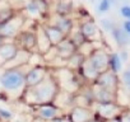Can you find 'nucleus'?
Returning <instances> with one entry per match:
<instances>
[{
  "label": "nucleus",
  "mask_w": 130,
  "mask_h": 122,
  "mask_svg": "<svg viewBox=\"0 0 130 122\" xmlns=\"http://www.w3.org/2000/svg\"><path fill=\"white\" fill-rule=\"evenodd\" d=\"M59 90L60 89L57 83L51 76V74H48L40 84L31 88H26L21 98L26 102V104L35 107L40 104L52 103Z\"/></svg>",
  "instance_id": "f257e3e1"
},
{
  "label": "nucleus",
  "mask_w": 130,
  "mask_h": 122,
  "mask_svg": "<svg viewBox=\"0 0 130 122\" xmlns=\"http://www.w3.org/2000/svg\"><path fill=\"white\" fill-rule=\"evenodd\" d=\"M27 65H23L21 68H14V69H4L3 73H0V90L3 94L7 95H13L14 98H21L24 89H26V73L29 70L26 68Z\"/></svg>",
  "instance_id": "f03ea898"
},
{
  "label": "nucleus",
  "mask_w": 130,
  "mask_h": 122,
  "mask_svg": "<svg viewBox=\"0 0 130 122\" xmlns=\"http://www.w3.org/2000/svg\"><path fill=\"white\" fill-rule=\"evenodd\" d=\"M24 22H26V17L23 15V13L15 14L8 22L0 24V36L4 38V41L5 39H15V37L23 29Z\"/></svg>",
  "instance_id": "7ed1b4c3"
},
{
  "label": "nucleus",
  "mask_w": 130,
  "mask_h": 122,
  "mask_svg": "<svg viewBox=\"0 0 130 122\" xmlns=\"http://www.w3.org/2000/svg\"><path fill=\"white\" fill-rule=\"evenodd\" d=\"M91 109L94 117H97L101 121H106V119L116 118L121 113L124 107L119 106L117 103H94L91 107Z\"/></svg>",
  "instance_id": "20e7f679"
},
{
  "label": "nucleus",
  "mask_w": 130,
  "mask_h": 122,
  "mask_svg": "<svg viewBox=\"0 0 130 122\" xmlns=\"http://www.w3.org/2000/svg\"><path fill=\"white\" fill-rule=\"evenodd\" d=\"M108 53L103 48H96L88 57L87 60L89 61V64L96 69L98 74L108 70Z\"/></svg>",
  "instance_id": "39448f33"
},
{
  "label": "nucleus",
  "mask_w": 130,
  "mask_h": 122,
  "mask_svg": "<svg viewBox=\"0 0 130 122\" xmlns=\"http://www.w3.org/2000/svg\"><path fill=\"white\" fill-rule=\"evenodd\" d=\"M33 108V112L36 114L37 118L47 122V121H51L59 116H62L65 113H62V111L55 106L54 103H46V104H40V106H35L32 107Z\"/></svg>",
  "instance_id": "423d86ee"
},
{
  "label": "nucleus",
  "mask_w": 130,
  "mask_h": 122,
  "mask_svg": "<svg viewBox=\"0 0 130 122\" xmlns=\"http://www.w3.org/2000/svg\"><path fill=\"white\" fill-rule=\"evenodd\" d=\"M92 84H96V85L102 87V88H105V89H107L110 92L116 93L117 89H119V85H120L119 75L112 73V71H110V70H106V71L101 73Z\"/></svg>",
  "instance_id": "0eeeda50"
},
{
  "label": "nucleus",
  "mask_w": 130,
  "mask_h": 122,
  "mask_svg": "<svg viewBox=\"0 0 130 122\" xmlns=\"http://www.w3.org/2000/svg\"><path fill=\"white\" fill-rule=\"evenodd\" d=\"M48 74L50 73H48L47 65H40V66L29 68V70L26 73V79H24L26 88H31V87L40 84Z\"/></svg>",
  "instance_id": "6e6552de"
},
{
  "label": "nucleus",
  "mask_w": 130,
  "mask_h": 122,
  "mask_svg": "<svg viewBox=\"0 0 130 122\" xmlns=\"http://www.w3.org/2000/svg\"><path fill=\"white\" fill-rule=\"evenodd\" d=\"M15 43L19 48L28 51V52H36V34L33 31H21L19 34L15 37Z\"/></svg>",
  "instance_id": "1a4fd4ad"
},
{
  "label": "nucleus",
  "mask_w": 130,
  "mask_h": 122,
  "mask_svg": "<svg viewBox=\"0 0 130 122\" xmlns=\"http://www.w3.org/2000/svg\"><path fill=\"white\" fill-rule=\"evenodd\" d=\"M94 103H116V93L110 92L96 84H91Z\"/></svg>",
  "instance_id": "9d476101"
},
{
  "label": "nucleus",
  "mask_w": 130,
  "mask_h": 122,
  "mask_svg": "<svg viewBox=\"0 0 130 122\" xmlns=\"http://www.w3.org/2000/svg\"><path fill=\"white\" fill-rule=\"evenodd\" d=\"M79 31H80V33L83 34V37H84L87 41L96 42V41H98V38H100L98 26H97V23H96L94 21H92V19L84 21V22L79 26Z\"/></svg>",
  "instance_id": "9b49d317"
},
{
  "label": "nucleus",
  "mask_w": 130,
  "mask_h": 122,
  "mask_svg": "<svg viewBox=\"0 0 130 122\" xmlns=\"http://www.w3.org/2000/svg\"><path fill=\"white\" fill-rule=\"evenodd\" d=\"M70 122H87L93 117V112L88 107H80V106H74L69 113L67 114Z\"/></svg>",
  "instance_id": "f8f14e48"
},
{
  "label": "nucleus",
  "mask_w": 130,
  "mask_h": 122,
  "mask_svg": "<svg viewBox=\"0 0 130 122\" xmlns=\"http://www.w3.org/2000/svg\"><path fill=\"white\" fill-rule=\"evenodd\" d=\"M19 47L17 46L15 42H5L0 46V69L4 68L9 61L17 55Z\"/></svg>",
  "instance_id": "ddd939ff"
},
{
  "label": "nucleus",
  "mask_w": 130,
  "mask_h": 122,
  "mask_svg": "<svg viewBox=\"0 0 130 122\" xmlns=\"http://www.w3.org/2000/svg\"><path fill=\"white\" fill-rule=\"evenodd\" d=\"M54 27H56L65 37H68L72 32V29L74 28V23H73V19H70L69 17H61V15H57V14H54L52 15V22L48 23Z\"/></svg>",
  "instance_id": "4468645a"
},
{
  "label": "nucleus",
  "mask_w": 130,
  "mask_h": 122,
  "mask_svg": "<svg viewBox=\"0 0 130 122\" xmlns=\"http://www.w3.org/2000/svg\"><path fill=\"white\" fill-rule=\"evenodd\" d=\"M56 51H57V57H60L61 60H68L75 51H77V47L73 45V42L68 38L65 37L62 38L56 46H55Z\"/></svg>",
  "instance_id": "2eb2a0df"
},
{
  "label": "nucleus",
  "mask_w": 130,
  "mask_h": 122,
  "mask_svg": "<svg viewBox=\"0 0 130 122\" xmlns=\"http://www.w3.org/2000/svg\"><path fill=\"white\" fill-rule=\"evenodd\" d=\"M35 34H36V52L43 55L50 47H51V43L43 31V27L42 24H38L36 27V31H35Z\"/></svg>",
  "instance_id": "dca6fc26"
},
{
  "label": "nucleus",
  "mask_w": 130,
  "mask_h": 122,
  "mask_svg": "<svg viewBox=\"0 0 130 122\" xmlns=\"http://www.w3.org/2000/svg\"><path fill=\"white\" fill-rule=\"evenodd\" d=\"M84 60H86V57L83 55H80L78 51H75L68 60H65V68L72 71H78L82 68Z\"/></svg>",
  "instance_id": "f3484780"
},
{
  "label": "nucleus",
  "mask_w": 130,
  "mask_h": 122,
  "mask_svg": "<svg viewBox=\"0 0 130 122\" xmlns=\"http://www.w3.org/2000/svg\"><path fill=\"white\" fill-rule=\"evenodd\" d=\"M42 27H43V31H45V33H46V36H47L51 46H56L62 38H65V36L56 27H54L51 24H47V26H43L42 24Z\"/></svg>",
  "instance_id": "a211bd4d"
},
{
  "label": "nucleus",
  "mask_w": 130,
  "mask_h": 122,
  "mask_svg": "<svg viewBox=\"0 0 130 122\" xmlns=\"http://www.w3.org/2000/svg\"><path fill=\"white\" fill-rule=\"evenodd\" d=\"M73 12V2L72 0H57L56 7H55V13L61 17H68Z\"/></svg>",
  "instance_id": "6ab92c4d"
},
{
  "label": "nucleus",
  "mask_w": 130,
  "mask_h": 122,
  "mask_svg": "<svg viewBox=\"0 0 130 122\" xmlns=\"http://www.w3.org/2000/svg\"><path fill=\"white\" fill-rule=\"evenodd\" d=\"M111 36H112V38L115 39V42L117 43L119 47L124 48V47H126V46L129 45V34H126L121 28L115 27V28L111 31Z\"/></svg>",
  "instance_id": "aec40b11"
},
{
  "label": "nucleus",
  "mask_w": 130,
  "mask_h": 122,
  "mask_svg": "<svg viewBox=\"0 0 130 122\" xmlns=\"http://www.w3.org/2000/svg\"><path fill=\"white\" fill-rule=\"evenodd\" d=\"M108 70L117 74L122 70V61L119 56L117 52H111L108 53Z\"/></svg>",
  "instance_id": "412c9836"
},
{
  "label": "nucleus",
  "mask_w": 130,
  "mask_h": 122,
  "mask_svg": "<svg viewBox=\"0 0 130 122\" xmlns=\"http://www.w3.org/2000/svg\"><path fill=\"white\" fill-rule=\"evenodd\" d=\"M23 12H26L27 17L31 18V19H37V18L42 17L40 10H38V8H37V5H36V3H35V0H29V2H27L24 4Z\"/></svg>",
  "instance_id": "4be33fe9"
},
{
  "label": "nucleus",
  "mask_w": 130,
  "mask_h": 122,
  "mask_svg": "<svg viewBox=\"0 0 130 122\" xmlns=\"http://www.w3.org/2000/svg\"><path fill=\"white\" fill-rule=\"evenodd\" d=\"M97 47H96V42H91V41H86L84 43H82L78 48H77V51L80 53V55H83L86 58L96 50Z\"/></svg>",
  "instance_id": "5701e85b"
},
{
  "label": "nucleus",
  "mask_w": 130,
  "mask_h": 122,
  "mask_svg": "<svg viewBox=\"0 0 130 122\" xmlns=\"http://www.w3.org/2000/svg\"><path fill=\"white\" fill-rule=\"evenodd\" d=\"M68 38L73 42V45H74L77 48H78L82 43H84V42L87 41V39L83 37V34L80 33L79 28H78V29H75V31H74V28H73V29H72V32H70V34L68 36Z\"/></svg>",
  "instance_id": "b1692460"
},
{
  "label": "nucleus",
  "mask_w": 130,
  "mask_h": 122,
  "mask_svg": "<svg viewBox=\"0 0 130 122\" xmlns=\"http://www.w3.org/2000/svg\"><path fill=\"white\" fill-rule=\"evenodd\" d=\"M15 15L14 13V9L10 8V7H5V8H2L0 9V24H3L5 22H8L10 18H13Z\"/></svg>",
  "instance_id": "393cba45"
},
{
  "label": "nucleus",
  "mask_w": 130,
  "mask_h": 122,
  "mask_svg": "<svg viewBox=\"0 0 130 122\" xmlns=\"http://www.w3.org/2000/svg\"><path fill=\"white\" fill-rule=\"evenodd\" d=\"M119 82L120 85L125 89H130V70H124L121 73V75L119 76Z\"/></svg>",
  "instance_id": "a878e982"
},
{
  "label": "nucleus",
  "mask_w": 130,
  "mask_h": 122,
  "mask_svg": "<svg viewBox=\"0 0 130 122\" xmlns=\"http://www.w3.org/2000/svg\"><path fill=\"white\" fill-rule=\"evenodd\" d=\"M13 112L10 109H7V108H3L0 107V121H4V122H9L12 118H13Z\"/></svg>",
  "instance_id": "bb28decb"
},
{
  "label": "nucleus",
  "mask_w": 130,
  "mask_h": 122,
  "mask_svg": "<svg viewBox=\"0 0 130 122\" xmlns=\"http://www.w3.org/2000/svg\"><path fill=\"white\" fill-rule=\"evenodd\" d=\"M35 3H36L41 15H46L48 13V4H47L46 0H35Z\"/></svg>",
  "instance_id": "cd10ccee"
},
{
  "label": "nucleus",
  "mask_w": 130,
  "mask_h": 122,
  "mask_svg": "<svg viewBox=\"0 0 130 122\" xmlns=\"http://www.w3.org/2000/svg\"><path fill=\"white\" fill-rule=\"evenodd\" d=\"M111 8V0H101L98 3V7H97V10L100 13H107Z\"/></svg>",
  "instance_id": "c85d7f7f"
},
{
  "label": "nucleus",
  "mask_w": 130,
  "mask_h": 122,
  "mask_svg": "<svg viewBox=\"0 0 130 122\" xmlns=\"http://www.w3.org/2000/svg\"><path fill=\"white\" fill-rule=\"evenodd\" d=\"M116 118L119 119V122H130V111H129V108H124Z\"/></svg>",
  "instance_id": "c756f323"
},
{
  "label": "nucleus",
  "mask_w": 130,
  "mask_h": 122,
  "mask_svg": "<svg viewBox=\"0 0 130 122\" xmlns=\"http://www.w3.org/2000/svg\"><path fill=\"white\" fill-rule=\"evenodd\" d=\"M101 27H102L105 31L111 32V31L116 27V24H115L112 21H110V19H102V21H101Z\"/></svg>",
  "instance_id": "7c9ffc66"
},
{
  "label": "nucleus",
  "mask_w": 130,
  "mask_h": 122,
  "mask_svg": "<svg viewBox=\"0 0 130 122\" xmlns=\"http://www.w3.org/2000/svg\"><path fill=\"white\" fill-rule=\"evenodd\" d=\"M120 14L125 18V19H130V7L129 5H124L120 8Z\"/></svg>",
  "instance_id": "2f4dec72"
},
{
  "label": "nucleus",
  "mask_w": 130,
  "mask_h": 122,
  "mask_svg": "<svg viewBox=\"0 0 130 122\" xmlns=\"http://www.w3.org/2000/svg\"><path fill=\"white\" fill-rule=\"evenodd\" d=\"M126 34H130V19H125L122 22V28H121Z\"/></svg>",
  "instance_id": "473e14b6"
},
{
  "label": "nucleus",
  "mask_w": 130,
  "mask_h": 122,
  "mask_svg": "<svg viewBox=\"0 0 130 122\" xmlns=\"http://www.w3.org/2000/svg\"><path fill=\"white\" fill-rule=\"evenodd\" d=\"M47 122H70V121L67 117V114H62V116H59V117H56V118H54L51 121H47Z\"/></svg>",
  "instance_id": "72a5a7b5"
},
{
  "label": "nucleus",
  "mask_w": 130,
  "mask_h": 122,
  "mask_svg": "<svg viewBox=\"0 0 130 122\" xmlns=\"http://www.w3.org/2000/svg\"><path fill=\"white\" fill-rule=\"evenodd\" d=\"M87 122H102V121H101V119H98L97 117H94V114H93V117H92L89 121H87Z\"/></svg>",
  "instance_id": "f704fd0d"
},
{
  "label": "nucleus",
  "mask_w": 130,
  "mask_h": 122,
  "mask_svg": "<svg viewBox=\"0 0 130 122\" xmlns=\"http://www.w3.org/2000/svg\"><path fill=\"white\" fill-rule=\"evenodd\" d=\"M102 122H119L117 118H112V119H106V121H102Z\"/></svg>",
  "instance_id": "c9c22d12"
},
{
  "label": "nucleus",
  "mask_w": 130,
  "mask_h": 122,
  "mask_svg": "<svg viewBox=\"0 0 130 122\" xmlns=\"http://www.w3.org/2000/svg\"><path fill=\"white\" fill-rule=\"evenodd\" d=\"M3 43H4V38H3L2 36H0V46H2Z\"/></svg>",
  "instance_id": "e433bc0d"
},
{
  "label": "nucleus",
  "mask_w": 130,
  "mask_h": 122,
  "mask_svg": "<svg viewBox=\"0 0 130 122\" xmlns=\"http://www.w3.org/2000/svg\"><path fill=\"white\" fill-rule=\"evenodd\" d=\"M0 2H2V0H0Z\"/></svg>",
  "instance_id": "4c0bfd02"
}]
</instances>
